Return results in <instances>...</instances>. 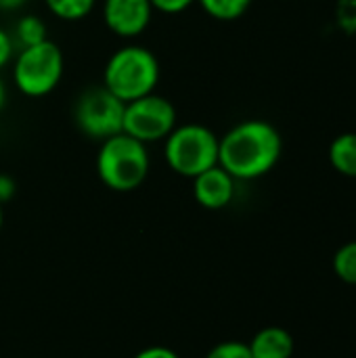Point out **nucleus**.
Wrapping results in <instances>:
<instances>
[{
  "label": "nucleus",
  "mask_w": 356,
  "mask_h": 358,
  "mask_svg": "<svg viewBox=\"0 0 356 358\" xmlns=\"http://www.w3.org/2000/svg\"><path fill=\"white\" fill-rule=\"evenodd\" d=\"M283 138L279 130L260 117L233 126L218 145V166L235 180H256L269 174L281 159Z\"/></svg>",
  "instance_id": "f257e3e1"
},
{
  "label": "nucleus",
  "mask_w": 356,
  "mask_h": 358,
  "mask_svg": "<svg viewBox=\"0 0 356 358\" xmlns=\"http://www.w3.org/2000/svg\"><path fill=\"white\" fill-rule=\"evenodd\" d=\"M159 76L162 69L153 50L141 44H126L107 59L103 86L122 103H130L155 92Z\"/></svg>",
  "instance_id": "f03ea898"
},
{
  "label": "nucleus",
  "mask_w": 356,
  "mask_h": 358,
  "mask_svg": "<svg viewBox=\"0 0 356 358\" xmlns=\"http://www.w3.org/2000/svg\"><path fill=\"white\" fill-rule=\"evenodd\" d=\"M151 157L147 145L120 132L101 141L97 153V174L101 182L118 193L138 189L149 176Z\"/></svg>",
  "instance_id": "7ed1b4c3"
},
{
  "label": "nucleus",
  "mask_w": 356,
  "mask_h": 358,
  "mask_svg": "<svg viewBox=\"0 0 356 358\" xmlns=\"http://www.w3.org/2000/svg\"><path fill=\"white\" fill-rule=\"evenodd\" d=\"M220 138L204 124L176 126L164 141V159L172 172L185 178L218 166Z\"/></svg>",
  "instance_id": "20e7f679"
},
{
  "label": "nucleus",
  "mask_w": 356,
  "mask_h": 358,
  "mask_svg": "<svg viewBox=\"0 0 356 358\" xmlns=\"http://www.w3.org/2000/svg\"><path fill=\"white\" fill-rule=\"evenodd\" d=\"M65 69L63 50L59 44L44 40L34 46L21 48V52L13 61V82L17 90L29 99H40L50 94Z\"/></svg>",
  "instance_id": "39448f33"
},
{
  "label": "nucleus",
  "mask_w": 356,
  "mask_h": 358,
  "mask_svg": "<svg viewBox=\"0 0 356 358\" xmlns=\"http://www.w3.org/2000/svg\"><path fill=\"white\" fill-rule=\"evenodd\" d=\"M124 107L126 103H122L105 86H94L78 96L73 120L82 134L94 141H105L122 132Z\"/></svg>",
  "instance_id": "423d86ee"
},
{
  "label": "nucleus",
  "mask_w": 356,
  "mask_h": 358,
  "mask_svg": "<svg viewBox=\"0 0 356 358\" xmlns=\"http://www.w3.org/2000/svg\"><path fill=\"white\" fill-rule=\"evenodd\" d=\"M176 128V107L162 94H147L124 107L122 132L141 143H159Z\"/></svg>",
  "instance_id": "0eeeda50"
},
{
  "label": "nucleus",
  "mask_w": 356,
  "mask_h": 358,
  "mask_svg": "<svg viewBox=\"0 0 356 358\" xmlns=\"http://www.w3.org/2000/svg\"><path fill=\"white\" fill-rule=\"evenodd\" d=\"M151 19L153 6L149 0H103V21L118 38H138Z\"/></svg>",
  "instance_id": "6e6552de"
},
{
  "label": "nucleus",
  "mask_w": 356,
  "mask_h": 358,
  "mask_svg": "<svg viewBox=\"0 0 356 358\" xmlns=\"http://www.w3.org/2000/svg\"><path fill=\"white\" fill-rule=\"evenodd\" d=\"M237 180L220 166H214L193 178V197L206 210H222L235 197Z\"/></svg>",
  "instance_id": "1a4fd4ad"
},
{
  "label": "nucleus",
  "mask_w": 356,
  "mask_h": 358,
  "mask_svg": "<svg viewBox=\"0 0 356 358\" xmlns=\"http://www.w3.org/2000/svg\"><path fill=\"white\" fill-rule=\"evenodd\" d=\"M254 358H292L294 338L283 327H264L248 344Z\"/></svg>",
  "instance_id": "9d476101"
},
{
  "label": "nucleus",
  "mask_w": 356,
  "mask_h": 358,
  "mask_svg": "<svg viewBox=\"0 0 356 358\" xmlns=\"http://www.w3.org/2000/svg\"><path fill=\"white\" fill-rule=\"evenodd\" d=\"M329 164L342 176L356 178V132L338 134L327 151Z\"/></svg>",
  "instance_id": "9b49d317"
},
{
  "label": "nucleus",
  "mask_w": 356,
  "mask_h": 358,
  "mask_svg": "<svg viewBox=\"0 0 356 358\" xmlns=\"http://www.w3.org/2000/svg\"><path fill=\"white\" fill-rule=\"evenodd\" d=\"M254 0H197V4L216 21H237L243 17Z\"/></svg>",
  "instance_id": "f8f14e48"
},
{
  "label": "nucleus",
  "mask_w": 356,
  "mask_h": 358,
  "mask_svg": "<svg viewBox=\"0 0 356 358\" xmlns=\"http://www.w3.org/2000/svg\"><path fill=\"white\" fill-rule=\"evenodd\" d=\"M44 4L61 21H82L92 13L97 0H44Z\"/></svg>",
  "instance_id": "ddd939ff"
},
{
  "label": "nucleus",
  "mask_w": 356,
  "mask_h": 358,
  "mask_svg": "<svg viewBox=\"0 0 356 358\" xmlns=\"http://www.w3.org/2000/svg\"><path fill=\"white\" fill-rule=\"evenodd\" d=\"M46 34H48L46 23L38 15H23L15 25V40L21 44V48L48 40Z\"/></svg>",
  "instance_id": "4468645a"
},
{
  "label": "nucleus",
  "mask_w": 356,
  "mask_h": 358,
  "mask_svg": "<svg viewBox=\"0 0 356 358\" xmlns=\"http://www.w3.org/2000/svg\"><path fill=\"white\" fill-rule=\"evenodd\" d=\"M334 271L340 281L356 285V241L342 245L334 256Z\"/></svg>",
  "instance_id": "2eb2a0df"
},
{
  "label": "nucleus",
  "mask_w": 356,
  "mask_h": 358,
  "mask_svg": "<svg viewBox=\"0 0 356 358\" xmlns=\"http://www.w3.org/2000/svg\"><path fill=\"white\" fill-rule=\"evenodd\" d=\"M206 358H254L250 352V346L243 342H222L216 344Z\"/></svg>",
  "instance_id": "dca6fc26"
},
{
  "label": "nucleus",
  "mask_w": 356,
  "mask_h": 358,
  "mask_svg": "<svg viewBox=\"0 0 356 358\" xmlns=\"http://www.w3.org/2000/svg\"><path fill=\"white\" fill-rule=\"evenodd\" d=\"M153 10L164 13V15H178L191 8L197 0H149Z\"/></svg>",
  "instance_id": "f3484780"
},
{
  "label": "nucleus",
  "mask_w": 356,
  "mask_h": 358,
  "mask_svg": "<svg viewBox=\"0 0 356 358\" xmlns=\"http://www.w3.org/2000/svg\"><path fill=\"white\" fill-rule=\"evenodd\" d=\"M13 55H15V40L6 29L0 27V69H4L10 63Z\"/></svg>",
  "instance_id": "a211bd4d"
},
{
  "label": "nucleus",
  "mask_w": 356,
  "mask_h": 358,
  "mask_svg": "<svg viewBox=\"0 0 356 358\" xmlns=\"http://www.w3.org/2000/svg\"><path fill=\"white\" fill-rule=\"evenodd\" d=\"M132 358H180L172 348L166 346H149L141 352H136Z\"/></svg>",
  "instance_id": "6ab92c4d"
},
{
  "label": "nucleus",
  "mask_w": 356,
  "mask_h": 358,
  "mask_svg": "<svg viewBox=\"0 0 356 358\" xmlns=\"http://www.w3.org/2000/svg\"><path fill=\"white\" fill-rule=\"evenodd\" d=\"M17 185L8 174H0V203L4 206L6 201H10L15 197Z\"/></svg>",
  "instance_id": "aec40b11"
},
{
  "label": "nucleus",
  "mask_w": 356,
  "mask_h": 358,
  "mask_svg": "<svg viewBox=\"0 0 356 358\" xmlns=\"http://www.w3.org/2000/svg\"><path fill=\"white\" fill-rule=\"evenodd\" d=\"M25 2L27 0H0V10H6V13L19 10L21 6H25Z\"/></svg>",
  "instance_id": "412c9836"
},
{
  "label": "nucleus",
  "mask_w": 356,
  "mask_h": 358,
  "mask_svg": "<svg viewBox=\"0 0 356 358\" xmlns=\"http://www.w3.org/2000/svg\"><path fill=\"white\" fill-rule=\"evenodd\" d=\"M4 105H6V86H4V82L0 80V111L4 109Z\"/></svg>",
  "instance_id": "4be33fe9"
},
{
  "label": "nucleus",
  "mask_w": 356,
  "mask_h": 358,
  "mask_svg": "<svg viewBox=\"0 0 356 358\" xmlns=\"http://www.w3.org/2000/svg\"><path fill=\"white\" fill-rule=\"evenodd\" d=\"M2 224H4V214H2V203H0V231H2Z\"/></svg>",
  "instance_id": "5701e85b"
}]
</instances>
